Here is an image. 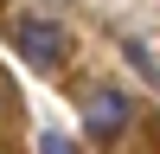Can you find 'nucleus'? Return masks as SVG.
<instances>
[{"instance_id": "nucleus-3", "label": "nucleus", "mask_w": 160, "mask_h": 154, "mask_svg": "<svg viewBox=\"0 0 160 154\" xmlns=\"http://www.w3.org/2000/svg\"><path fill=\"white\" fill-rule=\"evenodd\" d=\"M38 154H71V148H64V135H38Z\"/></svg>"}, {"instance_id": "nucleus-2", "label": "nucleus", "mask_w": 160, "mask_h": 154, "mask_svg": "<svg viewBox=\"0 0 160 154\" xmlns=\"http://www.w3.org/2000/svg\"><path fill=\"white\" fill-rule=\"evenodd\" d=\"M83 128H90L96 141L122 135V128H128V96H122V90H102V96H90V109H83Z\"/></svg>"}, {"instance_id": "nucleus-1", "label": "nucleus", "mask_w": 160, "mask_h": 154, "mask_svg": "<svg viewBox=\"0 0 160 154\" xmlns=\"http://www.w3.org/2000/svg\"><path fill=\"white\" fill-rule=\"evenodd\" d=\"M19 58L26 64H38V71H51V64L64 58V26L58 19H19Z\"/></svg>"}]
</instances>
